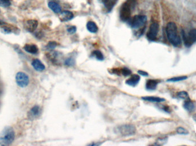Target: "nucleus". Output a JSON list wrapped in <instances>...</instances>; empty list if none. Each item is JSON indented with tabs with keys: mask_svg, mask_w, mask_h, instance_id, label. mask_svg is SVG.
<instances>
[{
	"mask_svg": "<svg viewBox=\"0 0 196 146\" xmlns=\"http://www.w3.org/2000/svg\"><path fill=\"white\" fill-rule=\"evenodd\" d=\"M166 32L169 42L174 46L178 47L181 45V40L178 35L177 26L175 23H168L166 27Z\"/></svg>",
	"mask_w": 196,
	"mask_h": 146,
	"instance_id": "obj_1",
	"label": "nucleus"
},
{
	"mask_svg": "<svg viewBox=\"0 0 196 146\" xmlns=\"http://www.w3.org/2000/svg\"><path fill=\"white\" fill-rule=\"evenodd\" d=\"M15 134L13 128L7 126L3 129L0 134V145L8 146L10 145L14 140Z\"/></svg>",
	"mask_w": 196,
	"mask_h": 146,
	"instance_id": "obj_2",
	"label": "nucleus"
},
{
	"mask_svg": "<svg viewBox=\"0 0 196 146\" xmlns=\"http://www.w3.org/2000/svg\"><path fill=\"white\" fill-rule=\"evenodd\" d=\"M136 132L135 127L132 124H123L116 128V132L123 137L134 135Z\"/></svg>",
	"mask_w": 196,
	"mask_h": 146,
	"instance_id": "obj_3",
	"label": "nucleus"
},
{
	"mask_svg": "<svg viewBox=\"0 0 196 146\" xmlns=\"http://www.w3.org/2000/svg\"><path fill=\"white\" fill-rule=\"evenodd\" d=\"M147 17L144 15H137L130 21V26L134 29H143L142 27L146 24Z\"/></svg>",
	"mask_w": 196,
	"mask_h": 146,
	"instance_id": "obj_4",
	"label": "nucleus"
},
{
	"mask_svg": "<svg viewBox=\"0 0 196 146\" xmlns=\"http://www.w3.org/2000/svg\"><path fill=\"white\" fill-rule=\"evenodd\" d=\"M131 17V7L128 2L123 3L120 9V18L124 22L128 21Z\"/></svg>",
	"mask_w": 196,
	"mask_h": 146,
	"instance_id": "obj_5",
	"label": "nucleus"
},
{
	"mask_svg": "<svg viewBox=\"0 0 196 146\" xmlns=\"http://www.w3.org/2000/svg\"><path fill=\"white\" fill-rule=\"evenodd\" d=\"M16 81L18 86L21 87L27 86L29 82V79L27 75L23 72H18L16 75Z\"/></svg>",
	"mask_w": 196,
	"mask_h": 146,
	"instance_id": "obj_6",
	"label": "nucleus"
},
{
	"mask_svg": "<svg viewBox=\"0 0 196 146\" xmlns=\"http://www.w3.org/2000/svg\"><path fill=\"white\" fill-rule=\"evenodd\" d=\"M159 31V25L157 23H153L151 24L149 31L147 34V38L150 41H155Z\"/></svg>",
	"mask_w": 196,
	"mask_h": 146,
	"instance_id": "obj_7",
	"label": "nucleus"
},
{
	"mask_svg": "<svg viewBox=\"0 0 196 146\" xmlns=\"http://www.w3.org/2000/svg\"><path fill=\"white\" fill-rule=\"evenodd\" d=\"M38 26V22L35 19H29L28 20L26 23H24V28L28 32L32 33L35 32Z\"/></svg>",
	"mask_w": 196,
	"mask_h": 146,
	"instance_id": "obj_8",
	"label": "nucleus"
},
{
	"mask_svg": "<svg viewBox=\"0 0 196 146\" xmlns=\"http://www.w3.org/2000/svg\"><path fill=\"white\" fill-rule=\"evenodd\" d=\"M73 18V14L68 10H64L60 12L59 18L61 21H68Z\"/></svg>",
	"mask_w": 196,
	"mask_h": 146,
	"instance_id": "obj_9",
	"label": "nucleus"
},
{
	"mask_svg": "<svg viewBox=\"0 0 196 146\" xmlns=\"http://www.w3.org/2000/svg\"><path fill=\"white\" fill-rule=\"evenodd\" d=\"M32 66L38 71H42L45 70L46 67L44 64L38 59H34L32 62Z\"/></svg>",
	"mask_w": 196,
	"mask_h": 146,
	"instance_id": "obj_10",
	"label": "nucleus"
},
{
	"mask_svg": "<svg viewBox=\"0 0 196 146\" xmlns=\"http://www.w3.org/2000/svg\"><path fill=\"white\" fill-rule=\"evenodd\" d=\"M24 49L28 53L32 54H36L39 51V49H38L37 46L34 44L25 45L24 47Z\"/></svg>",
	"mask_w": 196,
	"mask_h": 146,
	"instance_id": "obj_11",
	"label": "nucleus"
},
{
	"mask_svg": "<svg viewBox=\"0 0 196 146\" xmlns=\"http://www.w3.org/2000/svg\"><path fill=\"white\" fill-rule=\"evenodd\" d=\"M118 0H102V3L108 12H110L113 9L114 6L117 3Z\"/></svg>",
	"mask_w": 196,
	"mask_h": 146,
	"instance_id": "obj_12",
	"label": "nucleus"
},
{
	"mask_svg": "<svg viewBox=\"0 0 196 146\" xmlns=\"http://www.w3.org/2000/svg\"><path fill=\"white\" fill-rule=\"evenodd\" d=\"M139 81H140V77L138 75L134 74V75H132L129 79H128L126 82L129 86H135L138 83V82H139Z\"/></svg>",
	"mask_w": 196,
	"mask_h": 146,
	"instance_id": "obj_13",
	"label": "nucleus"
},
{
	"mask_svg": "<svg viewBox=\"0 0 196 146\" xmlns=\"http://www.w3.org/2000/svg\"><path fill=\"white\" fill-rule=\"evenodd\" d=\"M183 108L189 112H192L195 109V106L192 100L189 99L185 100L183 103Z\"/></svg>",
	"mask_w": 196,
	"mask_h": 146,
	"instance_id": "obj_14",
	"label": "nucleus"
},
{
	"mask_svg": "<svg viewBox=\"0 0 196 146\" xmlns=\"http://www.w3.org/2000/svg\"><path fill=\"white\" fill-rule=\"evenodd\" d=\"M158 81L154 79H149L146 82V89L148 90H154L157 88V85L158 84Z\"/></svg>",
	"mask_w": 196,
	"mask_h": 146,
	"instance_id": "obj_15",
	"label": "nucleus"
},
{
	"mask_svg": "<svg viewBox=\"0 0 196 146\" xmlns=\"http://www.w3.org/2000/svg\"><path fill=\"white\" fill-rule=\"evenodd\" d=\"M40 114H41L40 107L38 106H35L33 107H32L29 114L31 118H36L39 116Z\"/></svg>",
	"mask_w": 196,
	"mask_h": 146,
	"instance_id": "obj_16",
	"label": "nucleus"
},
{
	"mask_svg": "<svg viewBox=\"0 0 196 146\" xmlns=\"http://www.w3.org/2000/svg\"><path fill=\"white\" fill-rule=\"evenodd\" d=\"M48 7L55 13H60L61 12V7L57 3L50 1L48 3Z\"/></svg>",
	"mask_w": 196,
	"mask_h": 146,
	"instance_id": "obj_17",
	"label": "nucleus"
},
{
	"mask_svg": "<svg viewBox=\"0 0 196 146\" xmlns=\"http://www.w3.org/2000/svg\"><path fill=\"white\" fill-rule=\"evenodd\" d=\"M142 99L146 101H149L151 102H157V103H160V102L165 101L164 98L156 97V96H144V97H142Z\"/></svg>",
	"mask_w": 196,
	"mask_h": 146,
	"instance_id": "obj_18",
	"label": "nucleus"
},
{
	"mask_svg": "<svg viewBox=\"0 0 196 146\" xmlns=\"http://www.w3.org/2000/svg\"><path fill=\"white\" fill-rule=\"evenodd\" d=\"M87 30L91 33H95L98 32V28L96 25V23L92 21H89L87 24Z\"/></svg>",
	"mask_w": 196,
	"mask_h": 146,
	"instance_id": "obj_19",
	"label": "nucleus"
},
{
	"mask_svg": "<svg viewBox=\"0 0 196 146\" xmlns=\"http://www.w3.org/2000/svg\"><path fill=\"white\" fill-rule=\"evenodd\" d=\"M48 57L52 62L57 63V62L59 61V55L57 52L53 51V52H50V53H49L48 55Z\"/></svg>",
	"mask_w": 196,
	"mask_h": 146,
	"instance_id": "obj_20",
	"label": "nucleus"
},
{
	"mask_svg": "<svg viewBox=\"0 0 196 146\" xmlns=\"http://www.w3.org/2000/svg\"><path fill=\"white\" fill-rule=\"evenodd\" d=\"M187 35L189 40L193 45L194 42H196V29H192Z\"/></svg>",
	"mask_w": 196,
	"mask_h": 146,
	"instance_id": "obj_21",
	"label": "nucleus"
},
{
	"mask_svg": "<svg viewBox=\"0 0 196 146\" xmlns=\"http://www.w3.org/2000/svg\"><path fill=\"white\" fill-rule=\"evenodd\" d=\"M92 55L95 57L96 59H98V60H99V61H102L104 59L103 55L99 50H95V51H94L92 52Z\"/></svg>",
	"mask_w": 196,
	"mask_h": 146,
	"instance_id": "obj_22",
	"label": "nucleus"
},
{
	"mask_svg": "<svg viewBox=\"0 0 196 146\" xmlns=\"http://www.w3.org/2000/svg\"><path fill=\"white\" fill-rule=\"evenodd\" d=\"M177 96L179 98L184 99V100H187V99H189V94L187 91H182L178 92L177 93Z\"/></svg>",
	"mask_w": 196,
	"mask_h": 146,
	"instance_id": "obj_23",
	"label": "nucleus"
},
{
	"mask_svg": "<svg viewBox=\"0 0 196 146\" xmlns=\"http://www.w3.org/2000/svg\"><path fill=\"white\" fill-rule=\"evenodd\" d=\"M187 76H182V77L172 78H170L169 79H168V80H167V82H178V81H181L185 80V79H187Z\"/></svg>",
	"mask_w": 196,
	"mask_h": 146,
	"instance_id": "obj_24",
	"label": "nucleus"
},
{
	"mask_svg": "<svg viewBox=\"0 0 196 146\" xmlns=\"http://www.w3.org/2000/svg\"><path fill=\"white\" fill-rule=\"evenodd\" d=\"M11 5L10 0H0V6L3 8L9 7Z\"/></svg>",
	"mask_w": 196,
	"mask_h": 146,
	"instance_id": "obj_25",
	"label": "nucleus"
},
{
	"mask_svg": "<svg viewBox=\"0 0 196 146\" xmlns=\"http://www.w3.org/2000/svg\"><path fill=\"white\" fill-rule=\"evenodd\" d=\"M177 132L181 135H187L189 134L187 130L182 127H179L177 128Z\"/></svg>",
	"mask_w": 196,
	"mask_h": 146,
	"instance_id": "obj_26",
	"label": "nucleus"
},
{
	"mask_svg": "<svg viewBox=\"0 0 196 146\" xmlns=\"http://www.w3.org/2000/svg\"><path fill=\"white\" fill-rule=\"evenodd\" d=\"M57 46V43L56 42H50L46 46V48L49 50H54L55 47Z\"/></svg>",
	"mask_w": 196,
	"mask_h": 146,
	"instance_id": "obj_27",
	"label": "nucleus"
},
{
	"mask_svg": "<svg viewBox=\"0 0 196 146\" xmlns=\"http://www.w3.org/2000/svg\"><path fill=\"white\" fill-rule=\"evenodd\" d=\"M74 64H75V61L72 58H69L65 61V64L67 66H73Z\"/></svg>",
	"mask_w": 196,
	"mask_h": 146,
	"instance_id": "obj_28",
	"label": "nucleus"
},
{
	"mask_svg": "<svg viewBox=\"0 0 196 146\" xmlns=\"http://www.w3.org/2000/svg\"><path fill=\"white\" fill-rule=\"evenodd\" d=\"M168 141V137H164V138H160L158 139L157 144L158 145H163L166 143Z\"/></svg>",
	"mask_w": 196,
	"mask_h": 146,
	"instance_id": "obj_29",
	"label": "nucleus"
},
{
	"mask_svg": "<svg viewBox=\"0 0 196 146\" xmlns=\"http://www.w3.org/2000/svg\"><path fill=\"white\" fill-rule=\"evenodd\" d=\"M67 31L70 34H73L76 31V27L75 26H71L67 29Z\"/></svg>",
	"mask_w": 196,
	"mask_h": 146,
	"instance_id": "obj_30",
	"label": "nucleus"
},
{
	"mask_svg": "<svg viewBox=\"0 0 196 146\" xmlns=\"http://www.w3.org/2000/svg\"><path fill=\"white\" fill-rule=\"evenodd\" d=\"M162 109L167 113H170L172 111V109H170V107L168 106H164L162 107Z\"/></svg>",
	"mask_w": 196,
	"mask_h": 146,
	"instance_id": "obj_31",
	"label": "nucleus"
},
{
	"mask_svg": "<svg viewBox=\"0 0 196 146\" xmlns=\"http://www.w3.org/2000/svg\"><path fill=\"white\" fill-rule=\"evenodd\" d=\"M138 73L142 75H143V76H148V73H146L145 71H143L140 70V71H138Z\"/></svg>",
	"mask_w": 196,
	"mask_h": 146,
	"instance_id": "obj_32",
	"label": "nucleus"
},
{
	"mask_svg": "<svg viewBox=\"0 0 196 146\" xmlns=\"http://www.w3.org/2000/svg\"><path fill=\"white\" fill-rule=\"evenodd\" d=\"M193 118L194 119V120L196 121V114H194L193 116Z\"/></svg>",
	"mask_w": 196,
	"mask_h": 146,
	"instance_id": "obj_33",
	"label": "nucleus"
}]
</instances>
